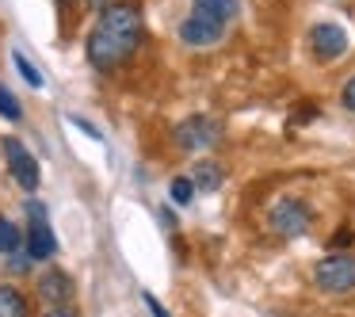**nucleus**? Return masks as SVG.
<instances>
[{
  "mask_svg": "<svg viewBox=\"0 0 355 317\" xmlns=\"http://www.w3.org/2000/svg\"><path fill=\"white\" fill-rule=\"evenodd\" d=\"M141 31L146 27H141L138 4H111V8H103L85 42V54L92 62V69L115 73L119 65H126L141 46Z\"/></svg>",
  "mask_w": 355,
  "mask_h": 317,
  "instance_id": "obj_1",
  "label": "nucleus"
},
{
  "mask_svg": "<svg viewBox=\"0 0 355 317\" xmlns=\"http://www.w3.org/2000/svg\"><path fill=\"white\" fill-rule=\"evenodd\" d=\"M309 225H313V207L298 195H283L268 207V230L283 241H294V237H306Z\"/></svg>",
  "mask_w": 355,
  "mask_h": 317,
  "instance_id": "obj_2",
  "label": "nucleus"
},
{
  "mask_svg": "<svg viewBox=\"0 0 355 317\" xmlns=\"http://www.w3.org/2000/svg\"><path fill=\"white\" fill-rule=\"evenodd\" d=\"M313 286L329 298H344L355 291V252H329L313 264Z\"/></svg>",
  "mask_w": 355,
  "mask_h": 317,
  "instance_id": "obj_3",
  "label": "nucleus"
},
{
  "mask_svg": "<svg viewBox=\"0 0 355 317\" xmlns=\"http://www.w3.org/2000/svg\"><path fill=\"white\" fill-rule=\"evenodd\" d=\"M172 138H176V146L187 149V153H202V149H214L218 146L222 126H218L210 115H187L184 123H176Z\"/></svg>",
  "mask_w": 355,
  "mask_h": 317,
  "instance_id": "obj_4",
  "label": "nucleus"
},
{
  "mask_svg": "<svg viewBox=\"0 0 355 317\" xmlns=\"http://www.w3.org/2000/svg\"><path fill=\"white\" fill-rule=\"evenodd\" d=\"M27 214H31V222H27V256L31 260H54L58 256V237L54 230H50L46 222V207L35 199H27Z\"/></svg>",
  "mask_w": 355,
  "mask_h": 317,
  "instance_id": "obj_5",
  "label": "nucleus"
},
{
  "mask_svg": "<svg viewBox=\"0 0 355 317\" xmlns=\"http://www.w3.org/2000/svg\"><path fill=\"white\" fill-rule=\"evenodd\" d=\"M222 39H225V24H222V19H214V16H207V12H199V8L180 24V42L191 46V50L218 46Z\"/></svg>",
  "mask_w": 355,
  "mask_h": 317,
  "instance_id": "obj_6",
  "label": "nucleus"
},
{
  "mask_svg": "<svg viewBox=\"0 0 355 317\" xmlns=\"http://www.w3.org/2000/svg\"><path fill=\"white\" fill-rule=\"evenodd\" d=\"M4 161H8V172L27 195L39 191V161L31 157V149L19 138H4Z\"/></svg>",
  "mask_w": 355,
  "mask_h": 317,
  "instance_id": "obj_7",
  "label": "nucleus"
},
{
  "mask_svg": "<svg viewBox=\"0 0 355 317\" xmlns=\"http://www.w3.org/2000/svg\"><path fill=\"white\" fill-rule=\"evenodd\" d=\"M352 39L340 24H313L309 27V50H313L317 62H340L347 54Z\"/></svg>",
  "mask_w": 355,
  "mask_h": 317,
  "instance_id": "obj_8",
  "label": "nucleus"
},
{
  "mask_svg": "<svg viewBox=\"0 0 355 317\" xmlns=\"http://www.w3.org/2000/svg\"><path fill=\"white\" fill-rule=\"evenodd\" d=\"M39 298L46 302V306L62 309L65 302L73 298V279L65 275L62 268H50V271H42V275H39Z\"/></svg>",
  "mask_w": 355,
  "mask_h": 317,
  "instance_id": "obj_9",
  "label": "nucleus"
},
{
  "mask_svg": "<svg viewBox=\"0 0 355 317\" xmlns=\"http://www.w3.org/2000/svg\"><path fill=\"white\" fill-rule=\"evenodd\" d=\"M191 180H195V187H199L202 195H214L218 187L225 184V172H222V164H218V161H199L191 169Z\"/></svg>",
  "mask_w": 355,
  "mask_h": 317,
  "instance_id": "obj_10",
  "label": "nucleus"
},
{
  "mask_svg": "<svg viewBox=\"0 0 355 317\" xmlns=\"http://www.w3.org/2000/svg\"><path fill=\"white\" fill-rule=\"evenodd\" d=\"M24 241H27V237L19 233V225H16V222H8V218L0 214V256H16Z\"/></svg>",
  "mask_w": 355,
  "mask_h": 317,
  "instance_id": "obj_11",
  "label": "nucleus"
},
{
  "mask_svg": "<svg viewBox=\"0 0 355 317\" xmlns=\"http://www.w3.org/2000/svg\"><path fill=\"white\" fill-rule=\"evenodd\" d=\"M0 317H27V298L16 286H0Z\"/></svg>",
  "mask_w": 355,
  "mask_h": 317,
  "instance_id": "obj_12",
  "label": "nucleus"
},
{
  "mask_svg": "<svg viewBox=\"0 0 355 317\" xmlns=\"http://www.w3.org/2000/svg\"><path fill=\"white\" fill-rule=\"evenodd\" d=\"M195 180L191 176H172V184H168V199L176 203V207H191V199H195Z\"/></svg>",
  "mask_w": 355,
  "mask_h": 317,
  "instance_id": "obj_13",
  "label": "nucleus"
},
{
  "mask_svg": "<svg viewBox=\"0 0 355 317\" xmlns=\"http://www.w3.org/2000/svg\"><path fill=\"white\" fill-rule=\"evenodd\" d=\"M195 8L214 16V19H222V24H230V19L237 16V0H195Z\"/></svg>",
  "mask_w": 355,
  "mask_h": 317,
  "instance_id": "obj_14",
  "label": "nucleus"
},
{
  "mask_svg": "<svg viewBox=\"0 0 355 317\" xmlns=\"http://www.w3.org/2000/svg\"><path fill=\"white\" fill-rule=\"evenodd\" d=\"M12 62H16L19 77H24V80H27V85H31V88H42V85H46V80H42V73H39V65H35L31 58L24 54V50H16V54H12Z\"/></svg>",
  "mask_w": 355,
  "mask_h": 317,
  "instance_id": "obj_15",
  "label": "nucleus"
},
{
  "mask_svg": "<svg viewBox=\"0 0 355 317\" xmlns=\"http://www.w3.org/2000/svg\"><path fill=\"white\" fill-rule=\"evenodd\" d=\"M0 115L12 119V123H19V119H24V108H19V100H16V96H12L4 85H0Z\"/></svg>",
  "mask_w": 355,
  "mask_h": 317,
  "instance_id": "obj_16",
  "label": "nucleus"
},
{
  "mask_svg": "<svg viewBox=\"0 0 355 317\" xmlns=\"http://www.w3.org/2000/svg\"><path fill=\"white\" fill-rule=\"evenodd\" d=\"M352 241H355L352 230H336L329 237V252H347V245H352Z\"/></svg>",
  "mask_w": 355,
  "mask_h": 317,
  "instance_id": "obj_17",
  "label": "nucleus"
},
{
  "mask_svg": "<svg viewBox=\"0 0 355 317\" xmlns=\"http://www.w3.org/2000/svg\"><path fill=\"white\" fill-rule=\"evenodd\" d=\"M69 123H73V126H80V130H85V134H88V138H92V142H103V134H100V130H96V126H92V123H88V119H85V115H69Z\"/></svg>",
  "mask_w": 355,
  "mask_h": 317,
  "instance_id": "obj_18",
  "label": "nucleus"
},
{
  "mask_svg": "<svg viewBox=\"0 0 355 317\" xmlns=\"http://www.w3.org/2000/svg\"><path fill=\"white\" fill-rule=\"evenodd\" d=\"M340 103H344V111H352V115H355V77L340 88Z\"/></svg>",
  "mask_w": 355,
  "mask_h": 317,
  "instance_id": "obj_19",
  "label": "nucleus"
},
{
  "mask_svg": "<svg viewBox=\"0 0 355 317\" xmlns=\"http://www.w3.org/2000/svg\"><path fill=\"white\" fill-rule=\"evenodd\" d=\"M141 302L149 306V314H153V317H168V309H164V306H161V302H157L149 291H141Z\"/></svg>",
  "mask_w": 355,
  "mask_h": 317,
  "instance_id": "obj_20",
  "label": "nucleus"
},
{
  "mask_svg": "<svg viewBox=\"0 0 355 317\" xmlns=\"http://www.w3.org/2000/svg\"><path fill=\"white\" fill-rule=\"evenodd\" d=\"M46 317H77V314H73V309H65V306H62V309H50Z\"/></svg>",
  "mask_w": 355,
  "mask_h": 317,
  "instance_id": "obj_21",
  "label": "nucleus"
},
{
  "mask_svg": "<svg viewBox=\"0 0 355 317\" xmlns=\"http://www.w3.org/2000/svg\"><path fill=\"white\" fill-rule=\"evenodd\" d=\"M92 8H100V12H103V8H111V0H92Z\"/></svg>",
  "mask_w": 355,
  "mask_h": 317,
  "instance_id": "obj_22",
  "label": "nucleus"
},
{
  "mask_svg": "<svg viewBox=\"0 0 355 317\" xmlns=\"http://www.w3.org/2000/svg\"><path fill=\"white\" fill-rule=\"evenodd\" d=\"M58 4H65V8H69V4H73V0H58Z\"/></svg>",
  "mask_w": 355,
  "mask_h": 317,
  "instance_id": "obj_23",
  "label": "nucleus"
}]
</instances>
